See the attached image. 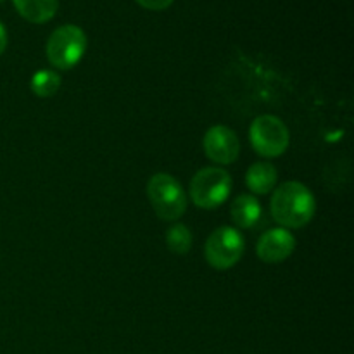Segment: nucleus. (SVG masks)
Instances as JSON below:
<instances>
[{
	"mask_svg": "<svg viewBox=\"0 0 354 354\" xmlns=\"http://www.w3.org/2000/svg\"><path fill=\"white\" fill-rule=\"evenodd\" d=\"M317 201L306 185L299 182H286L273 192L270 211L273 220L282 228H301L315 216Z\"/></svg>",
	"mask_w": 354,
	"mask_h": 354,
	"instance_id": "nucleus-1",
	"label": "nucleus"
},
{
	"mask_svg": "<svg viewBox=\"0 0 354 354\" xmlns=\"http://www.w3.org/2000/svg\"><path fill=\"white\" fill-rule=\"evenodd\" d=\"M147 197L158 218L175 221L187 209V194L175 176L168 173H156L147 183Z\"/></svg>",
	"mask_w": 354,
	"mask_h": 354,
	"instance_id": "nucleus-2",
	"label": "nucleus"
},
{
	"mask_svg": "<svg viewBox=\"0 0 354 354\" xmlns=\"http://www.w3.org/2000/svg\"><path fill=\"white\" fill-rule=\"evenodd\" d=\"M86 50V35L76 24H64L48 37L45 54L48 62L57 69H73L83 59Z\"/></svg>",
	"mask_w": 354,
	"mask_h": 354,
	"instance_id": "nucleus-3",
	"label": "nucleus"
},
{
	"mask_svg": "<svg viewBox=\"0 0 354 354\" xmlns=\"http://www.w3.org/2000/svg\"><path fill=\"white\" fill-rule=\"evenodd\" d=\"M232 192V176L223 168L209 166L194 175L190 182V197L203 209H216Z\"/></svg>",
	"mask_w": 354,
	"mask_h": 354,
	"instance_id": "nucleus-4",
	"label": "nucleus"
},
{
	"mask_svg": "<svg viewBox=\"0 0 354 354\" xmlns=\"http://www.w3.org/2000/svg\"><path fill=\"white\" fill-rule=\"evenodd\" d=\"M254 151L263 158H279L289 147V130L286 123L272 114H265L252 121L249 130Z\"/></svg>",
	"mask_w": 354,
	"mask_h": 354,
	"instance_id": "nucleus-5",
	"label": "nucleus"
},
{
	"mask_svg": "<svg viewBox=\"0 0 354 354\" xmlns=\"http://www.w3.org/2000/svg\"><path fill=\"white\" fill-rule=\"evenodd\" d=\"M245 241L237 228L220 227L206 242V261L214 270H230L241 261Z\"/></svg>",
	"mask_w": 354,
	"mask_h": 354,
	"instance_id": "nucleus-6",
	"label": "nucleus"
},
{
	"mask_svg": "<svg viewBox=\"0 0 354 354\" xmlns=\"http://www.w3.org/2000/svg\"><path fill=\"white\" fill-rule=\"evenodd\" d=\"M204 152L207 158L218 165H232L239 158L241 152V142L237 133L223 124L211 127L206 131L203 140Z\"/></svg>",
	"mask_w": 354,
	"mask_h": 354,
	"instance_id": "nucleus-7",
	"label": "nucleus"
},
{
	"mask_svg": "<svg viewBox=\"0 0 354 354\" xmlns=\"http://www.w3.org/2000/svg\"><path fill=\"white\" fill-rule=\"evenodd\" d=\"M296 249V239L287 228H272L259 237L256 254L263 263L277 265L289 258Z\"/></svg>",
	"mask_w": 354,
	"mask_h": 354,
	"instance_id": "nucleus-8",
	"label": "nucleus"
},
{
	"mask_svg": "<svg viewBox=\"0 0 354 354\" xmlns=\"http://www.w3.org/2000/svg\"><path fill=\"white\" fill-rule=\"evenodd\" d=\"M230 214L239 228H254L263 216L261 203L251 194H241L232 203Z\"/></svg>",
	"mask_w": 354,
	"mask_h": 354,
	"instance_id": "nucleus-9",
	"label": "nucleus"
},
{
	"mask_svg": "<svg viewBox=\"0 0 354 354\" xmlns=\"http://www.w3.org/2000/svg\"><path fill=\"white\" fill-rule=\"evenodd\" d=\"M12 2L19 16L33 24L47 23L59 9V0H12Z\"/></svg>",
	"mask_w": 354,
	"mask_h": 354,
	"instance_id": "nucleus-10",
	"label": "nucleus"
},
{
	"mask_svg": "<svg viewBox=\"0 0 354 354\" xmlns=\"http://www.w3.org/2000/svg\"><path fill=\"white\" fill-rule=\"evenodd\" d=\"M277 178H279V173L275 166L270 162H254L245 173V183L249 190L258 196H266L272 192L277 185Z\"/></svg>",
	"mask_w": 354,
	"mask_h": 354,
	"instance_id": "nucleus-11",
	"label": "nucleus"
},
{
	"mask_svg": "<svg viewBox=\"0 0 354 354\" xmlns=\"http://www.w3.org/2000/svg\"><path fill=\"white\" fill-rule=\"evenodd\" d=\"M59 88H61V76L50 69L35 73L33 78H31V92L41 99L55 95Z\"/></svg>",
	"mask_w": 354,
	"mask_h": 354,
	"instance_id": "nucleus-12",
	"label": "nucleus"
},
{
	"mask_svg": "<svg viewBox=\"0 0 354 354\" xmlns=\"http://www.w3.org/2000/svg\"><path fill=\"white\" fill-rule=\"evenodd\" d=\"M166 245L175 254H187L192 249V232L182 223H175L166 232Z\"/></svg>",
	"mask_w": 354,
	"mask_h": 354,
	"instance_id": "nucleus-13",
	"label": "nucleus"
},
{
	"mask_svg": "<svg viewBox=\"0 0 354 354\" xmlns=\"http://www.w3.org/2000/svg\"><path fill=\"white\" fill-rule=\"evenodd\" d=\"M135 2L149 10H165L168 9L175 0H135Z\"/></svg>",
	"mask_w": 354,
	"mask_h": 354,
	"instance_id": "nucleus-14",
	"label": "nucleus"
},
{
	"mask_svg": "<svg viewBox=\"0 0 354 354\" xmlns=\"http://www.w3.org/2000/svg\"><path fill=\"white\" fill-rule=\"evenodd\" d=\"M6 47H7V31L6 28H3V24L0 23V55L6 52Z\"/></svg>",
	"mask_w": 354,
	"mask_h": 354,
	"instance_id": "nucleus-15",
	"label": "nucleus"
},
{
	"mask_svg": "<svg viewBox=\"0 0 354 354\" xmlns=\"http://www.w3.org/2000/svg\"><path fill=\"white\" fill-rule=\"evenodd\" d=\"M3 2V0H0V3H2Z\"/></svg>",
	"mask_w": 354,
	"mask_h": 354,
	"instance_id": "nucleus-16",
	"label": "nucleus"
}]
</instances>
